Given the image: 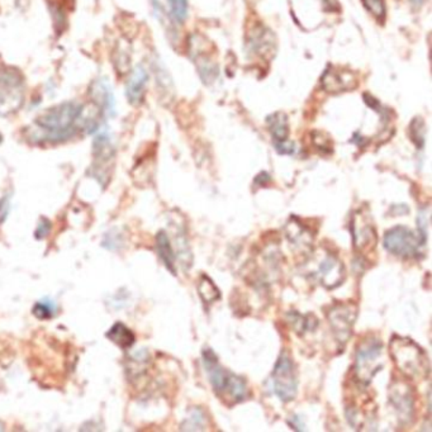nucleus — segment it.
I'll use <instances>...</instances> for the list:
<instances>
[{"mask_svg": "<svg viewBox=\"0 0 432 432\" xmlns=\"http://www.w3.org/2000/svg\"><path fill=\"white\" fill-rule=\"evenodd\" d=\"M353 244L357 251L365 253L373 250L377 245V231L373 224L371 213L366 209H357L354 212L350 224Z\"/></svg>", "mask_w": 432, "mask_h": 432, "instance_id": "obj_9", "label": "nucleus"}, {"mask_svg": "<svg viewBox=\"0 0 432 432\" xmlns=\"http://www.w3.org/2000/svg\"><path fill=\"white\" fill-rule=\"evenodd\" d=\"M411 133H412V139H413V142L416 144L417 146H424V124L422 119L413 121V124L411 126Z\"/></svg>", "mask_w": 432, "mask_h": 432, "instance_id": "obj_24", "label": "nucleus"}, {"mask_svg": "<svg viewBox=\"0 0 432 432\" xmlns=\"http://www.w3.org/2000/svg\"><path fill=\"white\" fill-rule=\"evenodd\" d=\"M10 212V199L9 195H4L0 201V224H4Z\"/></svg>", "mask_w": 432, "mask_h": 432, "instance_id": "obj_27", "label": "nucleus"}, {"mask_svg": "<svg viewBox=\"0 0 432 432\" xmlns=\"http://www.w3.org/2000/svg\"><path fill=\"white\" fill-rule=\"evenodd\" d=\"M1 141H3V137H1V135H0V144H1Z\"/></svg>", "mask_w": 432, "mask_h": 432, "instance_id": "obj_29", "label": "nucleus"}, {"mask_svg": "<svg viewBox=\"0 0 432 432\" xmlns=\"http://www.w3.org/2000/svg\"><path fill=\"white\" fill-rule=\"evenodd\" d=\"M289 320H291L295 332H298L300 335H303L304 332H308L309 330L312 331L316 328L317 320L313 318V321H312V316H309V315L308 316H301L298 313H293Z\"/></svg>", "mask_w": 432, "mask_h": 432, "instance_id": "obj_20", "label": "nucleus"}, {"mask_svg": "<svg viewBox=\"0 0 432 432\" xmlns=\"http://www.w3.org/2000/svg\"><path fill=\"white\" fill-rule=\"evenodd\" d=\"M418 228H420V245L422 246L427 241V212L421 210L418 217Z\"/></svg>", "mask_w": 432, "mask_h": 432, "instance_id": "obj_26", "label": "nucleus"}, {"mask_svg": "<svg viewBox=\"0 0 432 432\" xmlns=\"http://www.w3.org/2000/svg\"><path fill=\"white\" fill-rule=\"evenodd\" d=\"M383 244L391 254L400 256L403 259H411L418 255L420 241L415 236V233L407 227H394L392 230L386 232Z\"/></svg>", "mask_w": 432, "mask_h": 432, "instance_id": "obj_10", "label": "nucleus"}, {"mask_svg": "<svg viewBox=\"0 0 432 432\" xmlns=\"http://www.w3.org/2000/svg\"><path fill=\"white\" fill-rule=\"evenodd\" d=\"M51 230V224L47 221L46 218H43L41 221L39 227H37V231H36V237L37 239H43L46 237L47 233Z\"/></svg>", "mask_w": 432, "mask_h": 432, "instance_id": "obj_28", "label": "nucleus"}, {"mask_svg": "<svg viewBox=\"0 0 432 432\" xmlns=\"http://www.w3.org/2000/svg\"><path fill=\"white\" fill-rule=\"evenodd\" d=\"M321 84L327 93L339 94L355 89L357 86V77L350 70L330 68L324 71Z\"/></svg>", "mask_w": 432, "mask_h": 432, "instance_id": "obj_12", "label": "nucleus"}, {"mask_svg": "<svg viewBox=\"0 0 432 432\" xmlns=\"http://www.w3.org/2000/svg\"><path fill=\"white\" fill-rule=\"evenodd\" d=\"M364 7L371 12L378 21H383L386 17V3L384 0H363Z\"/></svg>", "mask_w": 432, "mask_h": 432, "instance_id": "obj_22", "label": "nucleus"}, {"mask_svg": "<svg viewBox=\"0 0 432 432\" xmlns=\"http://www.w3.org/2000/svg\"><path fill=\"white\" fill-rule=\"evenodd\" d=\"M357 316V306L353 302L335 303L327 312L333 336L341 348L348 344Z\"/></svg>", "mask_w": 432, "mask_h": 432, "instance_id": "obj_8", "label": "nucleus"}, {"mask_svg": "<svg viewBox=\"0 0 432 432\" xmlns=\"http://www.w3.org/2000/svg\"><path fill=\"white\" fill-rule=\"evenodd\" d=\"M207 416L199 407H194L188 413V417L184 420L181 430L186 431H202L207 427Z\"/></svg>", "mask_w": 432, "mask_h": 432, "instance_id": "obj_18", "label": "nucleus"}, {"mask_svg": "<svg viewBox=\"0 0 432 432\" xmlns=\"http://www.w3.org/2000/svg\"><path fill=\"white\" fill-rule=\"evenodd\" d=\"M271 378L274 392L278 395L279 400L284 403L293 401L297 395L298 380L293 360L286 351H283L282 355L279 356Z\"/></svg>", "mask_w": 432, "mask_h": 432, "instance_id": "obj_6", "label": "nucleus"}, {"mask_svg": "<svg viewBox=\"0 0 432 432\" xmlns=\"http://www.w3.org/2000/svg\"><path fill=\"white\" fill-rule=\"evenodd\" d=\"M389 353L397 369L406 378L418 382L430 375L429 357L413 340L393 336L389 344Z\"/></svg>", "mask_w": 432, "mask_h": 432, "instance_id": "obj_2", "label": "nucleus"}, {"mask_svg": "<svg viewBox=\"0 0 432 432\" xmlns=\"http://www.w3.org/2000/svg\"><path fill=\"white\" fill-rule=\"evenodd\" d=\"M107 337L124 348H130L135 342V335L124 324H115L107 333Z\"/></svg>", "mask_w": 432, "mask_h": 432, "instance_id": "obj_16", "label": "nucleus"}, {"mask_svg": "<svg viewBox=\"0 0 432 432\" xmlns=\"http://www.w3.org/2000/svg\"><path fill=\"white\" fill-rule=\"evenodd\" d=\"M23 79L9 68H0V115H10L23 101Z\"/></svg>", "mask_w": 432, "mask_h": 432, "instance_id": "obj_7", "label": "nucleus"}, {"mask_svg": "<svg viewBox=\"0 0 432 432\" xmlns=\"http://www.w3.org/2000/svg\"><path fill=\"white\" fill-rule=\"evenodd\" d=\"M311 274L324 288L335 289L341 286L345 279V266L336 255L321 250L312 260Z\"/></svg>", "mask_w": 432, "mask_h": 432, "instance_id": "obj_5", "label": "nucleus"}, {"mask_svg": "<svg viewBox=\"0 0 432 432\" xmlns=\"http://www.w3.org/2000/svg\"><path fill=\"white\" fill-rule=\"evenodd\" d=\"M203 363L208 373L210 384L218 397L226 403H239L248 397V389L244 379L226 371L218 364V357L212 350L203 351Z\"/></svg>", "mask_w": 432, "mask_h": 432, "instance_id": "obj_3", "label": "nucleus"}, {"mask_svg": "<svg viewBox=\"0 0 432 432\" xmlns=\"http://www.w3.org/2000/svg\"><path fill=\"white\" fill-rule=\"evenodd\" d=\"M83 106L72 101L63 103L48 109L36 119V131H32V139L42 142H61L74 135L72 126L81 116Z\"/></svg>", "mask_w": 432, "mask_h": 432, "instance_id": "obj_1", "label": "nucleus"}, {"mask_svg": "<svg viewBox=\"0 0 432 432\" xmlns=\"http://www.w3.org/2000/svg\"><path fill=\"white\" fill-rule=\"evenodd\" d=\"M286 237L293 244L294 246L298 247L302 251H307L312 247L313 235L309 231L308 227L300 222L298 219L289 221L286 227Z\"/></svg>", "mask_w": 432, "mask_h": 432, "instance_id": "obj_13", "label": "nucleus"}, {"mask_svg": "<svg viewBox=\"0 0 432 432\" xmlns=\"http://www.w3.org/2000/svg\"><path fill=\"white\" fill-rule=\"evenodd\" d=\"M198 293L201 295L202 301L207 304H212L221 298L219 289L213 283V280L207 275H202L198 283Z\"/></svg>", "mask_w": 432, "mask_h": 432, "instance_id": "obj_19", "label": "nucleus"}, {"mask_svg": "<svg viewBox=\"0 0 432 432\" xmlns=\"http://www.w3.org/2000/svg\"><path fill=\"white\" fill-rule=\"evenodd\" d=\"M156 247H157V254L160 256L162 263L169 269L173 274H177L175 271V251L171 246L169 237L165 232L161 231L156 236Z\"/></svg>", "mask_w": 432, "mask_h": 432, "instance_id": "obj_15", "label": "nucleus"}, {"mask_svg": "<svg viewBox=\"0 0 432 432\" xmlns=\"http://www.w3.org/2000/svg\"><path fill=\"white\" fill-rule=\"evenodd\" d=\"M147 80H148V74L144 66H137L133 70L131 77L127 83V89H126L127 98L131 101V104H139V101H142Z\"/></svg>", "mask_w": 432, "mask_h": 432, "instance_id": "obj_14", "label": "nucleus"}, {"mask_svg": "<svg viewBox=\"0 0 432 432\" xmlns=\"http://www.w3.org/2000/svg\"><path fill=\"white\" fill-rule=\"evenodd\" d=\"M170 16L178 22L183 23L188 17V0H168Z\"/></svg>", "mask_w": 432, "mask_h": 432, "instance_id": "obj_21", "label": "nucleus"}, {"mask_svg": "<svg viewBox=\"0 0 432 432\" xmlns=\"http://www.w3.org/2000/svg\"><path fill=\"white\" fill-rule=\"evenodd\" d=\"M383 345L377 337L366 336L362 340L356 348L355 355V378L360 384H371L374 375L382 369L380 356H382Z\"/></svg>", "mask_w": 432, "mask_h": 432, "instance_id": "obj_4", "label": "nucleus"}, {"mask_svg": "<svg viewBox=\"0 0 432 432\" xmlns=\"http://www.w3.org/2000/svg\"><path fill=\"white\" fill-rule=\"evenodd\" d=\"M313 144L322 153H330L331 151V142H330V139H328L327 136H324L322 132H316L313 135Z\"/></svg>", "mask_w": 432, "mask_h": 432, "instance_id": "obj_25", "label": "nucleus"}, {"mask_svg": "<svg viewBox=\"0 0 432 432\" xmlns=\"http://www.w3.org/2000/svg\"><path fill=\"white\" fill-rule=\"evenodd\" d=\"M55 311H56V307H55L54 303L42 301L35 304L33 315L39 318V320H48V318L54 317Z\"/></svg>", "mask_w": 432, "mask_h": 432, "instance_id": "obj_23", "label": "nucleus"}, {"mask_svg": "<svg viewBox=\"0 0 432 432\" xmlns=\"http://www.w3.org/2000/svg\"><path fill=\"white\" fill-rule=\"evenodd\" d=\"M389 400L401 422L409 424L415 413L412 386L404 379H394L389 388Z\"/></svg>", "mask_w": 432, "mask_h": 432, "instance_id": "obj_11", "label": "nucleus"}, {"mask_svg": "<svg viewBox=\"0 0 432 432\" xmlns=\"http://www.w3.org/2000/svg\"><path fill=\"white\" fill-rule=\"evenodd\" d=\"M269 130H271V136L275 139V144L286 141L288 133H289L286 117L282 113L273 115L269 118Z\"/></svg>", "mask_w": 432, "mask_h": 432, "instance_id": "obj_17", "label": "nucleus"}]
</instances>
